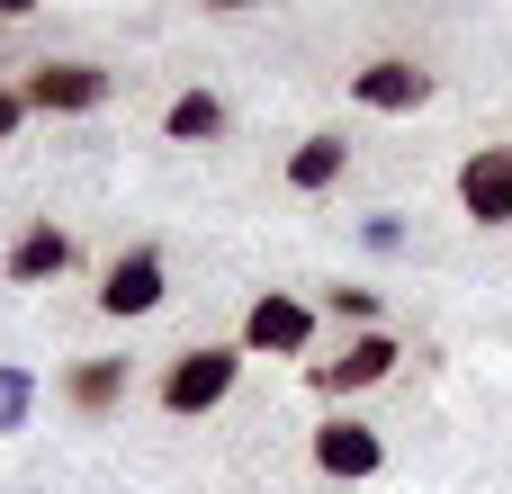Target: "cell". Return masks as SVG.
Segmentation results:
<instances>
[{
    "label": "cell",
    "instance_id": "6da1fadb",
    "mask_svg": "<svg viewBox=\"0 0 512 494\" xmlns=\"http://www.w3.org/2000/svg\"><path fill=\"white\" fill-rule=\"evenodd\" d=\"M234 378H243V351L234 342H198V351H180L171 369H162V405L189 423V414H216L225 396H234Z\"/></svg>",
    "mask_w": 512,
    "mask_h": 494
},
{
    "label": "cell",
    "instance_id": "7a4b0ae2",
    "mask_svg": "<svg viewBox=\"0 0 512 494\" xmlns=\"http://www.w3.org/2000/svg\"><path fill=\"white\" fill-rule=\"evenodd\" d=\"M396 333L378 324V333H351L342 342V360H315V396H360V387H378V378H396Z\"/></svg>",
    "mask_w": 512,
    "mask_h": 494
},
{
    "label": "cell",
    "instance_id": "3957f363",
    "mask_svg": "<svg viewBox=\"0 0 512 494\" xmlns=\"http://www.w3.org/2000/svg\"><path fill=\"white\" fill-rule=\"evenodd\" d=\"M351 99H360V108H378V117H414V108H432V72H423V63L378 54V63H360V72H351Z\"/></svg>",
    "mask_w": 512,
    "mask_h": 494
},
{
    "label": "cell",
    "instance_id": "277c9868",
    "mask_svg": "<svg viewBox=\"0 0 512 494\" xmlns=\"http://www.w3.org/2000/svg\"><path fill=\"white\" fill-rule=\"evenodd\" d=\"M315 342V306L306 297H252V315H243V351H279V360H297Z\"/></svg>",
    "mask_w": 512,
    "mask_h": 494
},
{
    "label": "cell",
    "instance_id": "5b68a950",
    "mask_svg": "<svg viewBox=\"0 0 512 494\" xmlns=\"http://www.w3.org/2000/svg\"><path fill=\"white\" fill-rule=\"evenodd\" d=\"M99 99H108V72L99 63H36L27 72V108H45V117H81Z\"/></svg>",
    "mask_w": 512,
    "mask_h": 494
},
{
    "label": "cell",
    "instance_id": "8992f818",
    "mask_svg": "<svg viewBox=\"0 0 512 494\" xmlns=\"http://www.w3.org/2000/svg\"><path fill=\"white\" fill-rule=\"evenodd\" d=\"M315 468H324V477H342V486H360V477H378V468H387V441H378L369 423L333 414V423L315 432Z\"/></svg>",
    "mask_w": 512,
    "mask_h": 494
},
{
    "label": "cell",
    "instance_id": "52a82bcc",
    "mask_svg": "<svg viewBox=\"0 0 512 494\" xmlns=\"http://www.w3.org/2000/svg\"><path fill=\"white\" fill-rule=\"evenodd\" d=\"M459 207L477 225H512V144H486L459 162Z\"/></svg>",
    "mask_w": 512,
    "mask_h": 494
},
{
    "label": "cell",
    "instance_id": "ba28073f",
    "mask_svg": "<svg viewBox=\"0 0 512 494\" xmlns=\"http://www.w3.org/2000/svg\"><path fill=\"white\" fill-rule=\"evenodd\" d=\"M99 306H108L117 324H126V315H153V306H162V252H144V243L117 252L108 279H99Z\"/></svg>",
    "mask_w": 512,
    "mask_h": 494
},
{
    "label": "cell",
    "instance_id": "9c48e42d",
    "mask_svg": "<svg viewBox=\"0 0 512 494\" xmlns=\"http://www.w3.org/2000/svg\"><path fill=\"white\" fill-rule=\"evenodd\" d=\"M63 270H72V234H63V225H27V234L9 243V279H18V288L63 279Z\"/></svg>",
    "mask_w": 512,
    "mask_h": 494
},
{
    "label": "cell",
    "instance_id": "30bf717a",
    "mask_svg": "<svg viewBox=\"0 0 512 494\" xmlns=\"http://www.w3.org/2000/svg\"><path fill=\"white\" fill-rule=\"evenodd\" d=\"M342 171H351V144H342V135H306V144L288 153V189H306V198L333 189Z\"/></svg>",
    "mask_w": 512,
    "mask_h": 494
},
{
    "label": "cell",
    "instance_id": "8fae6325",
    "mask_svg": "<svg viewBox=\"0 0 512 494\" xmlns=\"http://www.w3.org/2000/svg\"><path fill=\"white\" fill-rule=\"evenodd\" d=\"M63 396H72L81 414H108V405L126 396V360H81V369L63 378Z\"/></svg>",
    "mask_w": 512,
    "mask_h": 494
},
{
    "label": "cell",
    "instance_id": "7c38bea8",
    "mask_svg": "<svg viewBox=\"0 0 512 494\" xmlns=\"http://www.w3.org/2000/svg\"><path fill=\"white\" fill-rule=\"evenodd\" d=\"M162 126H171V144H207V135H225V108H216L207 90H180V99L162 108Z\"/></svg>",
    "mask_w": 512,
    "mask_h": 494
},
{
    "label": "cell",
    "instance_id": "4fadbf2b",
    "mask_svg": "<svg viewBox=\"0 0 512 494\" xmlns=\"http://www.w3.org/2000/svg\"><path fill=\"white\" fill-rule=\"evenodd\" d=\"M27 414H36V378L0 360V432H27Z\"/></svg>",
    "mask_w": 512,
    "mask_h": 494
},
{
    "label": "cell",
    "instance_id": "5bb4252c",
    "mask_svg": "<svg viewBox=\"0 0 512 494\" xmlns=\"http://www.w3.org/2000/svg\"><path fill=\"white\" fill-rule=\"evenodd\" d=\"M333 315L360 324V333H378V288H333Z\"/></svg>",
    "mask_w": 512,
    "mask_h": 494
},
{
    "label": "cell",
    "instance_id": "9a60e30c",
    "mask_svg": "<svg viewBox=\"0 0 512 494\" xmlns=\"http://www.w3.org/2000/svg\"><path fill=\"white\" fill-rule=\"evenodd\" d=\"M360 234H369V252H405V225H396V216H369Z\"/></svg>",
    "mask_w": 512,
    "mask_h": 494
},
{
    "label": "cell",
    "instance_id": "2e32d148",
    "mask_svg": "<svg viewBox=\"0 0 512 494\" xmlns=\"http://www.w3.org/2000/svg\"><path fill=\"white\" fill-rule=\"evenodd\" d=\"M18 117H27V90H0V144L18 135Z\"/></svg>",
    "mask_w": 512,
    "mask_h": 494
},
{
    "label": "cell",
    "instance_id": "e0dca14e",
    "mask_svg": "<svg viewBox=\"0 0 512 494\" xmlns=\"http://www.w3.org/2000/svg\"><path fill=\"white\" fill-rule=\"evenodd\" d=\"M0 27H9V18H0Z\"/></svg>",
    "mask_w": 512,
    "mask_h": 494
}]
</instances>
